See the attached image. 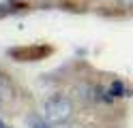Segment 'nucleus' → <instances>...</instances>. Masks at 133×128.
I'll return each mask as SVG.
<instances>
[{
  "instance_id": "1",
  "label": "nucleus",
  "mask_w": 133,
  "mask_h": 128,
  "mask_svg": "<svg viewBox=\"0 0 133 128\" xmlns=\"http://www.w3.org/2000/svg\"><path fill=\"white\" fill-rule=\"evenodd\" d=\"M43 115L49 124H56V126L69 124L71 117H73V105L66 96L54 94V96H49L43 102Z\"/></svg>"
},
{
  "instance_id": "2",
  "label": "nucleus",
  "mask_w": 133,
  "mask_h": 128,
  "mask_svg": "<svg viewBox=\"0 0 133 128\" xmlns=\"http://www.w3.org/2000/svg\"><path fill=\"white\" fill-rule=\"evenodd\" d=\"M13 98V83H11V79L6 77L2 71H0V102H9Z\"/></svg>"
},
{
  "instance_id": "3",
  "label": "nucleus",
  "mask_w": 133,
  "mask_h": 128,
  "mask_svg": "<svg viewBox=\"0 0 133 128\" xmlns=\"http://www.w3.org/2000/svg\"><path fill=\"white\" fill-rule=\"evenodd\" d=\"M118 2H120L124 9H133V0H118Z\"/></svg>"
},
{
  "instance_id": "4",
  "label": "nucleus",
  "mask_w": 133,
  "mask_h": 128,
  "mask_svg": "<svg viewBox=\"0 0 133 128\" xmlns=\"http://www.w3.org/2000/svg\"><path fill=\"white\" fill-rule=\"evenodd\" d=\"M32 126H35V128H49L45 122H41V119H35V124H32Z\"/></svg>"
},
{
  "instance_id": "5",
  "label": "nucleus",
  "mask_w": 133,
  "mask_h": 128,
  "mask_svg": "<svg viewBox=\"0 0 133 128\" xmlns=\"http://www.w3.org/2000/svg\"><path fill=\"white\" fill-rule=\"evenodd\" d=\"M0 128H9V126H6V124L2 122V119H0Z\"/></svg>"
}]
</instances>
